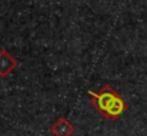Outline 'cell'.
<instances>
[{"mask_svg":"<svg viewBox=\"0 0 147 136\" xmlns=\"http://www.w3.org/2000/svg\"><path fill=\"white\" fill-rule=\"evenodd\" d=\"M17 65H19V62L6 49L0 50V78L9 76L17 67Z\"/></svg>","mask_w":147,"mask_h":136,"instance_id":"7a4b0ae2","label":"cell"},{"mask_svg":"<svg viewBox=\"0 0 147 136\" xmlns=\"http://www.w3.org/2000/svg\"><path fill=\"white\" fill-rule=\"evenodd\" d=\"M50 132L53 136H71L74 133V126L64 116H61L50 126Z\"/></svg>","mask_w":147,"mask_h":136,"instance_id":"3957f363","label":"cell"},{"mask_svg":"<svg viewBox=\"0 0 147 136\" xmlns=\"http://www.w3.org/2000/svg\"><path fill=\"white\" fill-rule=\"evenodd\" d=\"M89 96L92 107H94L104 119L116 120L127 110L126 100L110 85H103L97 92L89 90Z\"/></svg>","mask_w":147,"mask_h":136,"instance_id":"6da1fadb","label":"cell"}]
</instances>
